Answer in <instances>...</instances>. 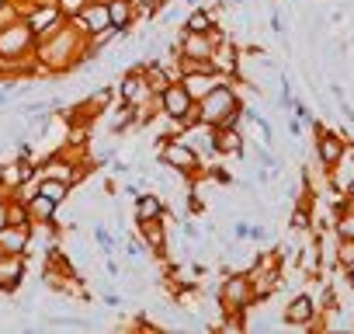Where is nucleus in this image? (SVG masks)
<instances>
[{"label":"nucleus","instance_id":"obj_1","mask_svg":"<svg viewBox=\"0 0 354 334\" xmlns=\"http://www.w3.org/2000/svg\"><path fill=\"white\" fill-rule=\"evenodd\" d=\"M198 125H209V129H219V125H240V115H243V98L223 80L216 84L198 105Z\"/></svg>","mask_w":354,"mask_h":334},{"label":"nucleus","instance_id":"obj_14","mask_svg":"<svg viewBox=\"0 0 354 334\" xmlns=\"http://www.w3.org/2000/svg\"><path fill=\"white\" fill-rule=\"evenodd\" d=\"M233 240H250V223L247 220H236L233 223Z\"/></svg>","mask_w":354,"mask_h":334},{"label":"nucleus","instance_id":"obj_19","mask_svg":"<svg viewBox=\"0 0 354 334\" xmlns=\"http://www.w3.org/2000/svg\"><path fill=\"white\" fill-rule=\"evenodd\" d=\"M344 282H347V285H351V292H354V265H351V268H344Z\"/></svg>","mask_w":354,"mask_h":334},{"label":"nucleus","instance_id":"obj_17","mask_svg":"<svg viewBox=\"0 0 354 334\" xmlns=\"http://www.w3.org/2000/svg\"><path fill=\"white\" fill-rule=\"evenodd\" d=\"M122 195H125V199H136V195H139V185H132V182H129V185L122 188Z\"/></svg>","mask_w":354,"mask_h":334},{"label":"nucleus","instance_id":"obj_9","mask_svg":"<svg viewBox=\"0 0 354 334\" xmlns=\"http://www.w3.org/2000/svg\"><path fill=\"white\" fill-rule=\"evenodd\" d=\"M108 18H111V25L115 28H129L132 25V18H136V8H132V0H108Z\"/></svg>","mask_w":354,"mask_h":334},{"label":"nucleus","instance_id":"obj_5","mask_svg":"<svg viewBox=\"0 0 354 334\" xmlns=\"http://www.w3.org/2000/svg\"><path fill=\"white\" fill-rule=\"evenodd\" d=\"M136 223H149V220H163L167 216V202H163V195L160 192H139L136 199Z\"/></svg>","mask_w":354,"mask_h":334},{"label":"nucleus","instance_id":"obj_16","mask_svg":"<svg viewBox=\"0 0 354 334\" xmlns=\"http://www.w3.org/2000/svg\"><path fill=\"white\" fill-rule=\"evenodd\" d=\"M181 234H185L188 240H195V244L202 240V234H198V227H195V223H185V227H181Z\"/></svg>","mask_w":354,"mask_h":334},{"label":"nucleus","instance_id":"obj_18","mask_svg":"<svg viewBox=\"0 0 354 334\" xmlns=\"http://www.w3.org/2000/svg\"><path fill=\"white\" fill-rule=\"evenodd\" d=\"M4 227H8V202L0 199V230H4Z\"/></svg>","mask_w":354,"mask_h":334},{"label":"nucleus","instance_id":"obj_10","mask_svg":"<svg viewBox=\"0 0 354 334\" xmlns=\"http://www.w3.org/2000/svg\"><path fill=\"white\" fill-rule=\"evenodd\" d=\"M39 195H46V199H53V202H66V195H70V185L66 182H59V178H39Z\"/></svg>","mask_w":354,"mask_h":334},{"label":"nucleus","instance_id":"obj_6","mask_svg":"<svg viewBox=\"0 0 354 334\" xmlns=\"http://www.w3.org/2000/svg\"><path fill=\"white\" fill-rule=\"evenodd\" d=\"M212 139H216V153L243 160V132H240V125H219V129H212Z\"/></svg>","mask_w":354,"mask_h":334},{"label":"nucleus","instance_id":"obj_13","mask_svg":"<svg viewBox=\"0 0 354 334\" xmlns=\"http://www.w3.org/2000/svg\"><path fill=\"white\" fill-rule=\"evenodd\" d=\"M337 268L344 272V268H351L354 265V240H337Z\"/></svg>","mask_w":354,"mask_h":334},{"label":"nucleus","instance_id":"obj_20","mask_svg":"<svg viewBox=\"0 0 354 334\" xmlns=\"http://www.w3.org/2000/svg\"><path fill=\"white\" fill-rule=\"evenodd\" d=\"M344 199H347V202H354V178H351V185L344 188Z\"/></svg>","mask_w":354,"mask_h":334},{"label":"nucleus","instance_id":"obj_2","mask_svg":"<svg viewBox=\"0 0 354 334\" xmlns=\"http://www.w3.org/2000/svg\"><path fill=\"white\" fill-rule=\"evenodd\" d=\"M216 299H219L223 313H226V310H247V306H254L257 299H254V282H250L247 268L230 272V275H226V282H219Z\"/></svg>","mask_w":354,"mask_h":334},{"label":"nucleus","instance_id":"obj_22","mask_svg":"<svg viewBox=\"0 0 354 334\" xmlns=\"http://www.w3.org/2000/svg\"><path fill=\"white\" fill-rule=\"evenodd\" d=\"M230 4H233V8H247V0H230Z\"/></svg>","mask_w":354,"mask_h":334},{"label":"nucleus","instance_id":"obj_11","mask_svg":"<svg viewBox=\"0 0 354 334\" xmlns=\"http://www.w3.org/2000/svg\"><path fill=\"white\" fill-rule=\"evenodd\" d=\"M309 227H313V209L295 206L288 213V234H309Z\"/></svg>","mask_w":354,"mask_h":334},{"label":"nucleus","instance_id":"obj_15","mask_svg":"<svg viewBox=\"0 0 354 334\" xmlns=\"http://www.w3.org/2000/svg\"><path fill=\"white\" fill-rule=\"evenodd\" d=\"M302 129H306V122H299V118H288V136H292V139H299V136H302Z\"/></svg>","mask_w":354,"mask_h":334},{"label":"nucleus","instance_id":"obj_7","mask_svg":"<svg viewBox=\"0 0 354 334\" xmlns=\"http://www.w3.org/2000/svg\"><path fill=\"white\" fill-rule=\"evenodd\" d=\"M25 279V261L18 254H0V292H18Z\"/></svg>","mask_w":354,"mask_h":334},{"label":"nucleus","instance_id":"obj_21","mask_svg":"<svg viewBox=\"0 0 354 334\" xmlns=\"http://www.w3.org/2000/svg\"><path fill=\"white\" fill-rule=\"evenodd\" d=\"M8 101H11V94H8V91H4V87H0V108H4V105H8Z\"/></svg>","mask_w":354,"mask_h":334},{"label":"nucleus","instance_id":"obj_8","mask_svg":"<svg viewBox=\"0 0 354 334\" xmlns=\"http://www.w3.org/2000/svg\"><path fill=\"white\" fill-rule=\"evenodd\" d=\"M216 28V15L205 11V8H195L188 18H185V28L181 32H195V35H209Z\"/></svg>","mask_w":354,"mask_h":334},{"label":"nucleus","instance_id":"obj_3","mask_svg":"<svg viewBox=\"0 0 354 334\" xmlns=\"http://www.w3.org/2000/svg\"><path fill=\"white\" fill-rule=\"evenodd\" d=\"M160 160L170 167V171H181V175H198L202 171V157H198V150L185 139V136H174V139H163V146H160Z\"/></svg>","mask_w":354,"mask_h":334},{"label":"nucleus","instance_id":"obj_12","mask_svg":"<svg viewBox=\"0 0 354 334\" xmlns=\"http://www.w3.org/2000/svg\"><path fill=\"white\" fill-rule=\"evenodd\" d=\"M91 237H94V244L104 251V258H108V254H115V247H118V244H115V237L108 234V227H104V223H94Z\"/></svg>","mask_w":354,"mask_h":334},{"label":"nucleus","instance_id":"obj_4","mask_svg":"<svg viewBox=\"0 0 354 334\" xmlns=\"http://www.w3.org/2000/svg\"><path fill=\"white\" fill-rule=\"evenodd\" d=\"M316 299L309 296V292H299V296H292L288 303H285V310H281V327H295V331H313V327H323L319 320H316Z\"/></svg>","mask_w":354,"mask_h":334}]
</instances>
